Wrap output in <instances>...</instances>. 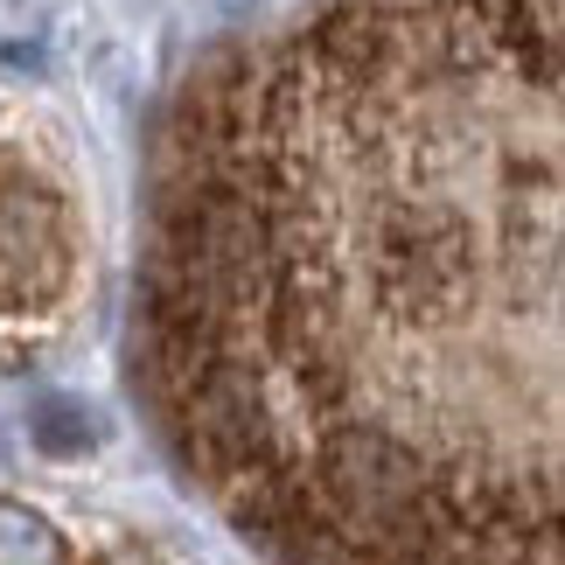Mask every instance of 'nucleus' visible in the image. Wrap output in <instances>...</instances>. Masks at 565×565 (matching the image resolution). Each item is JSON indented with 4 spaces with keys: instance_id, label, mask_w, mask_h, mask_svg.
Here are the masks:
<instances>
[{
    "instance_id": "f257e3e1",
    "label": "nucleus",
    "mask_w": 565,
    "mask_h": 565,
    "mask_svg": "<svg viewBox=\"0 0 565 565\" xmlns=\"http://www.w3.org/2000/svg\"><path fill=\"white\" fill-rule=\"evenodd\" d=\"M558 0H315L189 84L140 377L287 565H558Z\"/></svg>"
},
{
    "instance_id": "f03ea898",
    "label": "nucleus",
    "mask_w": 565,
    "mask_h": 565,
    "mask_svg": "<svg viewBox=\"0 0 565 565\" xmlns=\"http://www.w3.org/2000/svg\"><path fill=\"white\" fill-rule=\"evenodd\" d=\"M92 224H84V182L63 147L56 119L0 84V377H14L63 335Z\"/></svg>"
}]
</instances>
